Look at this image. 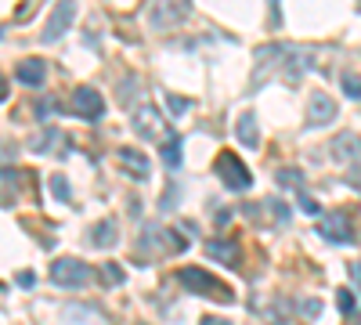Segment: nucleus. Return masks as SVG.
I'll list each match as a JSON object with an SVG mask.
<instances>
[{
    "mask_svg": "<svg viewBox=\"0 0 361 325\" xmlns=\"http://www.w3.org/2000/svg\"><path fill=\"white\" fill-rule=\"evenodd\" d=\"M177 286H184L188 293H196V296H206V300H217V303H235V289L224 286V282L217 275H209L202 268H177Z\"/></svg>",
    "mask_w": 361,
    "mask_h": 325,
    "instance_id": "nucleus-1",
    "label": "nucleus"
},
{
    "mask_svg": "<svg viewBox=\"0 0 361 325\" xmlns=\"http://www.w3.org/2000/svg\"><path fill=\"white\" fill-rule=\"evenodd\" d=\"M188 11H192V0H148L145 4V26L148 29H174L181 26V22L188 18Z\"/></svg>",
    "mask_w": 361,
    "mask_h": 325,
    "instance_id": "nucleus-2",
    "label": "nucleus"
},
{
    "mask_svg": "<svg viewBox=\"0 0 361 325\" xmlns=\"http://www.w3.org/2000/svg\"><path fill=\"white\" fill-rule=\"evenodd\" d=\"M91 278H94V271L83 264V260H76V257H58L51 264V282L58 289H83Z\"/></svg>",
    "mask_w": 361,
    "mask_h": 325,
    "instance_id": "nucleus-3",
    "label": "nucleus"
},
{
    "mask_svg": "<svg viewBox=\"0 0 361 325\" xmlns=\"http://www.w3.org/2000/svg\"><path fill=\"white\" fill-rule=\"evenodd\" d=\"M134 130L145 141H156V145H166L170 138H177V134H170L166 113H159L156 105H141L138 108V113H134Z\"/></svg>",
    "mask_w": 361,
    "mask_h": 325,
    "instance_id": "nucleus-4",
    "label": "nucleus"
},
{
    "mask_svg": "<svg viewBox=\"0 0 361 325\" xmlns=\"http://www.w3.org/2000/svg\"><path fill=\"white\" fill-rule=\"evenodd\" d=\"M214 170L224 181V188H231V192H246L253 185V173L246 170V163L235 156V152H221V156L214 159Z\"/></svg>",
    "mask_w": 361,
    "mask_h": 325,
    "instance_id": "nucleus-5",
    "label": "nucleus"
},
{
    "mask_svg": "<svg viewBox=\"0 0 361 325\" xmlns=\"http://www.w3.org/2000/svg\"><path fill=\"white\" fill-rule=\"evenodd\" d=\"M318 235L329 238L336 246H354L358 235L351 231V217L344 210H329V213H318Z\"/></svg>",
    "mask_w": 361,
    "mask_h": 325,
    "instance_id": "nucleus-6",
    "label": "nucleus"
},
{
    "mask_svg": "<svg viewBox=\"0 0 361 325\" xmlns=\"http://www.w3.org/2000/svg\"><path fill=\"white\" fill-rule=\"evenodd\" d=\"M69 105H73V116L87 120V123H94V120H101V116H105V98L94 91V87H76Z\"/></svg>",
    "mask_w": 361,
    "mask_h": 325,
    "instance_id": "nucleus-7",
    "label": "nucleus"
},
{
    "mask_svg": "<svg viewBox=\"0 0 361 325\" xmlns=\"http://www.w3.org/2000/svg\"><path fill=\"white\" fill-rule=\"evenodd\" d=\"M73 22H76V0H58L54 11H51V18H47L44 40H47V43H54L58 36H66Z\"/></svg>",
    "mask_w": 361,
    "mask_h": 325,
    "instance_id": "nucleus-8",
    "label": "nucleus"
},
{
    "mask_svg": "<svg viewBox=\"0 0 361 325\" xmlns=\"http://www.w3.org/2000/svg\"><path fill=\"white\" fill-rule=\"evenodd\" d=\"M116 163L126 178H134V181H148V173H152V163H148V156L138 148H116Z\"/></svg>",
    "mask_w": 361,
    "mask_h": 325,
    "instance_id": "nucleus-9",
    "label": "nucleus"
},
{
    "mask_svg": "<svg viewBox=\"0 0 361 325\" xmlns=\"http://www.w3.org/2000/svg\"><path fill=\"white\" fill-rule=\"evenodd\" d=\"M332 120H336V101H332L325 91L311 94V101H307V123H311V127H325V123H332Z\"/></svg>",
    "mask_w": 361,
    "mask_h": 325,
    "instance_id": "nucleus-10",
    "label": "nucleus"
},
{
    "mask_svg": "<svg viewBox=\"0 0 361 325\" xmlns=\"http://www.w3.org/2000/svg\"><path fill=\"white\" fill-rule=\"evenodd\" d=\"M15 76H18V83H26V87H44L47 83V65L40 58H22L15 65Z\"/></svg>",
    "mask_w": 361,
    "mask_h": 325,
    "instance_id": "nucleus-11",
    "label": "nucleus"
},
{
    "mask_svg": "<svg viewBox=\"0 0 361 325\" xmlns=\"http://www.w3.org/2000/svg\"><path fill=\"white\" fill-rule=\"evenodd\" d=\"M235 138L246 145V148H260V127H257V116L249 113H239V120H235Z\"/></svg>",
    "mask_w": 361,
    "mask_h": 325,
    "instance_id": "nucleus-12",
    "label": "nucleus"
},
{
    "mask_svg": "<svg viewBox=\"0 0 361 325\" xmlns=\"http://www.w3.org/2000/svg\"><path fill=\"white\" fill-rule=\"evenodd\" d=\"M332 156H336L339 163L358 159V156H361V138H358V134H351V130L336 134V138H332Z\"/></svg>",
    "mask_w": 361,
    "mask_h": 325,
    "instance_id": "nucleus-13",
    "label": "nucleus"
},
{
    "mask_svg": "<svg viewBox=\"0 0 361 325\" xmlns=\"http://www.w3.org/2000/svg\"><path fill=\"white\" fill-rule=\"evenodd\" d=\"M206 253L214 257V260H221V264H231V268L239 264V246L235 243H224V238H209Z\"/></svg>",
    "mask_w": 361,
    "mask_h": 325,
    "instance_id": "nucleus-14",
    "label": "nucleus"
},
{
    "mask_svg": "<svg viewBox=\"0 0 361 325\" xmlns=\"http://www.w3.org/2000/svg\"><path fill=\"white\" fill-rule=\"evenodd\" d=\"M91 243H94V246H101V250H105V246H112V243H116V221H98V224H94V231H91Z\"/></svg>",
    "mask_w": 361,
    "mask_h": 325,
    "instance_id": "nucleus-15",
    "label": "nucleus"
},
{
    "mask_svg": "<svg viewBox=\"0 0 361 325\" xmlns=\"http://www.w3.org/2000/svg\"><path fill=\"white\" fill-rule=\"evenodd\" d=\"M181 159H184V148H181V138H170V141L163 145V163H166L170 170H177V166H181Z\"/></svg>",
    "mask_w": 361,
    "mask_h": 325,
    "instance_id": "nucleus-16",
    "label": "nucleus"
},
{
    "mask_svg": "<svg viewBox=\"0 0 361 325\" xmlns=\"http://www.w3.org/2000/svg\"><path fill=\"white\" fill-rule=\"evenodd\" d=\"M98 275H101V282H105V286H123V282H126V271H123L119 264H112V260H105Z\"/></svg>",
    "mask_w": 361,
    "mask_h": 325,
    "instance_id": "nucleus-17",
    "label": "nucleus"
},
{
    "mask_svg": "<svg viewBox=\"0 0 361 325\" xmlns=\"http://www.w3.org/2000/svg\"><path fill=\"white\" fill-rule=\"evenodd\" d=\"M51 192H54V199H61V203H73V192H69L66 173H54V178H51Z\"/></svg>",
    "mask_w": 361,
    "mask_h": 325,
    "instance_id": "nucleus-18",
    "label": "nucleus"
},
{
    "mask_svg": "<svg viewBox=\"0 0 361 325\" xmlns=\"http://www.w3.org/2000/svg\"><path fill=\"white\" fill-rule=\"evenodd\" d=\"M339 87H344L347 98H361V76L358 73H344L339 76Z\"/></svg>",
    "mask_w": 361,
    "mask_h": 325,
    "instance_id": "nucleus-19",
    "label": "nucleus"
},
{
    "mask_svg": "<svg viewBox=\"0 0 361 325\" xmlns=\"http://www.w3.org/2000/svg\"><path fill=\"white\" fill-rule=\"evenodd\" d=\"M336 308L344 311V315H351V318H354V311H358V300H354V293H351V289H339V293H336Z\"/></svg>",
    "mask_w": 361,
    "mask_h": 325,
    "instance_id": "nucleus-20",
    "label": "nucleus"
},
{
    "mask_svg": "<svg viewBox=\"0 0 361 325\" xmlns=\"http://www.w3.org/2000/svg\"><path fill=\"white\" fill-rule=\"evenodd\" d=\"M267 210L274 213V224H279V228L289 224V206H286L282 199H267Z\"/></svg>",
    "mask_w": 361,
    "mask_h": 325,
    "instance_id": "nucleus-21",
    "label": "nucleus"
},
{
    "mask_svg": "<svg viewBox=\"0 0 361 325\" xmlns=\"http://www.w3.org/2000/svg\"><path fill=\"white\" fill-rule=\"evenodd\" d=\"M166 108H170L174 116H184L188 108H192V101H188V98H181V94H166Z\"/></svg>",
    "mask_w": 361,
    "mask_h": 325,
    "instance_id": "nucleus-22",
    "label": "nucleus"
},
{
    "mask_svg": "<svg viewBox=\"0 0 361 325\" xmlns=\"http://www.w3.org/2000/svg\"><path fill=\"white\" fill-rule=\"evenodd\" d=\"M279 185H293V188H300V192H304V173L286 166V170H279Z\"/></svg>",
    "mask_w": 361,
    "mask_h": 325,
    "instance_id": "nucleus-23",
    "label": "nucleus"
},
{
    "mask_svg": "<svg viewBox=\"0 0 361 325\" xmlns=\"http://www.w3.org/2000/svg\"><path fill=\"white\" fill-rule=\"evenodd\" d=\"M300 311H304V318H318V315H322V300L307 296V300L300 303Z\"/></svg>",
    "mask_w": 361,
    "mask_h": 325,
    "instance_id": "nucleus-24",
    "label": "nucleus"
},
{
    "mask_svg": "<svg viewBox=\"0 0 361 325\" xmlns=\"http://www.w3.org/2000/svg\"><path fill=\"white\" fill-rule=\"evenodd\" d=\"M51 108H58V98H40V101H36V116H40V120H47V116H51Z\"/></svg>",
    "mask_w": 361,
    "mask_h": 325,
    "instance_id": "nucleus-25",
    "label": "nucleus"
},
{
    "mask_svg": "<svg viewBox=\"0 0 361 325\" xmlns=\"http://www.w3.org/2000/svg\"><path fill=\"white\" fill-rule=\"evenodd\" d=\"M296 199H300V210H304V213H311V217H318V203L311 199V195H307V192H300V195H296Z\"/></svg>",
    "mask_w": 361,
    "mask_h": 325,
    "instance_id": "nucleus-26",
    "label": "nucleus"
},
{
    "mask_svg": "<svg viewBox=\"0 0 361 325\" xmlns=\"http://www.w3.org/2000/svg\"><path fill=\"white\" fill-rule=\"evenodd\" d=\"M347 185H351L354 192H361V163H358L354 170H347Z\"/></svg>",
    "mask_w": 361,
    "mask_h": 325,
    "instance_id": "nucleus-27",
    "label": "nucleus"
},
{
    "mask_svg": "<svg viewBox=\"0 0 361 325\" xmlns=\"http://www.w3.org/2000/svg\"><path fill=\"white\" fill-rule=\"evenodd\" d=\"M18 286L33 289V286H36V275H33V271H18Z\"/></svg>",
    "mask_w": 361,
    "mask_h": 325,
    "instance_id": "nucleus-28",
    "label": "nucleus"
},
{
    "mask_svg": "<svg viewBox=\"0 0 361 325\" xmlns=\"http://www.w3.org/2000/svg\"><path fill=\"white\" fill-rule=\"evenodd\" d=\"M347 271H351V278H354V286L361 289V260H351V268H347Z\"/></svg>",
    "mask_w": 361,
    "mask_h": 325,
    "instance_id": "nucleus-29",
    "label": "nucleus"
},
{
    "mask_svg": "<svg viewBox=\"0 0 361 325\" xmlns=\"http://www.w3.org/2000/svg\"><path fill=\"white\" fill-rule=\"evenodd\" d=\"M8 94H11V87H8V76L0 73V101H8Z\"/></svg>",
    "mask_w": 361,
    "mask_h": 325,
    "instance_id": "nucleus-30",
    "label": "nucleus"
},
{
    "mask_svg": "<svg viewBox=\"0 0 361 325\" xmlns=\"http://www.w3.org/2000/svg\"><path fill=\"white\" fill-rule=\"evenodd\" d=\"M199 325H231V322H228V318H214V315H209V318H202Z\"/></svg>",
    "mask_w": 361,
    "mask_h": 325,
    "instance_id": "nucleus-31",
    "label": "nucleus"
},
{
    "mask_svg": "<svg viewBox=\"0 0 361 325\" xmlns=\"http://www.w3.org/2000/svg\"><path fill=\"white\" fill-rule=\"evenodd\" d=\"M354 325H361V318H358V315H354Z\"/></svg>",
    "mask_w": 361,
    "mask_h": 325,
    "instance_id": "nucleus-32",
    "label": "nucleus"
}]
</instances>
